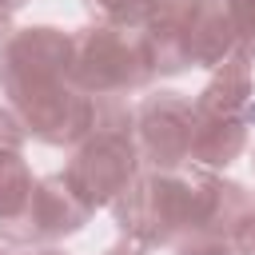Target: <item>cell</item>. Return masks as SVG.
I'll return each mask as SVG.
<instances>
[{
  "label": "cell",
  "mask_w": 255,
  "mask_h": 255,
  "mask_svg": "<svg viewBox=\"0 0 255 255\" xmlns=\"http://www.w3.org/2000/svg\"><path fill=\"white\" fill-rule=\"evenodd\" d=\"M68 52L72 36L52 24L16 28L0 44V92L24 131L52 147H76L96 112V96L72 80Z\"/></svg>",
  "instance_id": "1"
},
{
  "label": "cell",
  "mask_w": 255,
  "mask_h": 255,
  "mask_svg": "<svg viewBox=\"0 0 255 255\" xmlns=\"http://www.w3.org/2000/svg\"><path fill=\"white\" fill-rule=\"evenodd\" d=\"M219 175L207 167H143L124 195L112 203L120 231L139 247H175L187 231H195L215 203Z\"/></svg>",
  "instance_id": "2"
},
{
  "label": "cell",
  "mask_w": 255,
  "mask_h": 255,
  "mask_svg": "<svg viewBox=\"0 0 255 255\" xmlns=\"http://www.w3.org/2000/svg\"><path fill=\"white\" fill-rule=\"evenodd\" d=\"M135 175H139L135 108L124 96H100L88 135L76 143L72 159L64 163V179L96 211L104 203H116Z\"/></svg>",
  "instance_id": "3"
},
{
  "label": "cell",
  "mask_w": 255,
  "mask_h": 255,
  "mask_svg": "<svg viewBox=\"0 0 255 255\" xmlns=\"http://www.w3.org/2000/svg\"><path fill=\"white\" fill-rule=\"evenodd\" d=\"M68 68H72L76 88H84L96 100L100 96H128L155 76L143 32L100 24V20L72 32Z\"/></svg>",
  "instance_id": "4"
},
{
  "label": "cell",
  "mask_w": 255,
  "mask_h": 255,
  "mask_svg": "<svg viewBox=\"0 0 255 255\" xmlns=\"http://www.w3.org/2000/svg\"><path fill=\"white\" fill-rule=\"evenodd\" d=\"M195 135V100L183 92H151L135 104V147L139 163L155 171L187 167Z\"/></svg>",
  "instance_id": "5"
},
{
  "label": "cell",
  "mask_w": 255,
  "mask_h": 255,
  "mask_svg": "<svg viewBox=\"0 0 255 255\" xmlns=\"http://www.w3.org/2000/svg\"><path fill=\"white\" fill-rule=\"evenodd\" d=\"M88 219H92V207L76 195V187L64 179V171H56V175H44L32 183L28 203L20 207L16 219H8L0 227V235L16 247H44L64 235H76Z\"/></svg>",
  "instance_id": "6"
},
{
  "label": "cell",
  "mask_w": 255,
  "mask_h": 255,
  "mask_svg": "<svg viewBox=\"0 0 255 255\" xmlns=\"http://www.w3.org/2000/svg\"><path fill=\"white\" fill-rule=\"evenodd\" d=\"M175 255H255V195L235 179H219L207 219L175 243Z\"/></svg>",
  "instance_id": "7"
},
{
  "label": "cell",
  "mask_w": 255,
  "mask_h": 255,
  "mask_svg": "<svg viewBox=\"0 0 255 255\" xmlns=\"http://www.w3.org/2000/svg\"><path fill=\"white\" fill-rule=\"evenodd\" d=\"M251 64L255 52L235 48L211 76V84L195 96L199 116H223V120H247L255 124V88H251Z\"/></svg>",
  "instance_id": "8"
},
{
  "label": "cell",
  "mask_w": 255,
  "mask_h": 255,
  "mask_svg": "<svg viewBox=\"0 0 255 255\" xmlns=\"http://www.w3.org/2000/svg\"><path fill=\"white\" fill-rule=\"evenodd\" d=\"M24 124L12 108H0V227L20 215L32 191V171L24 163Z\"/></svg>",
  "instance_id": "9"
},
{
  "label": "cell",
  "mask_w": 255,
  "mask_h": 255,
  "mask_svg": "<svg viewBox=\"0 0 255 255\" xmlns=\"http://www.w3.org/2000/svg\"><path fill=\"white\" fill-rule=\"evenodd\" d=\"M100 24H116V28H143L147 12H151V0H84Z\"/></svg>",
  "instance_id": "10"
},
{
  "label": "cell",
  "mask_w": 255,
  "mask_h": 255,
  "mask_svg": "<svg viewBox=\"0 0 255 255\" xmlns=\"http://www.w3.org/2000/svg\"><path fill=\"white\" fill-rule=\"evenodd\" d=\"M231 28H235V44L255 52V0H223Z\"/></svg>",
  "instance_id": "11"
},
{
  "label": "cell",
  "mask_w": 255,
  "mask_h": 255,
  "mask_svg": "<svg viewBox=\"0 0 255 255\" xmlns=\"http://www.w3.org/2000/svg\"><path fill=\"white\" fill-rule=\"evenodd\" d=\"M0 255H64L56 247H0Z\"/></svg>",
  "instance_id": "12"
},
{
  "label": "cell",
  "mask_w": 255,
  "mask_h": 255,
  "mask_svg": "<svg viewBox=\"0 0 255 255\" xmlns=\"http://www.w3.org/2000/svg\"><path fill=\"white\" fill-rule=\"evenodd\" d=\"M104 255H143V247H139V243H131V239H124V243H116V247H108Z\"/></svg>",
  "instance_id": "13"
},
{
  "label": "cell",
  "mask_w": 255,
  "mask_h": 255,
  "mask_svg": "<svg viewBox=\"0 0 255 255\" xmlns=\"http://www.w3.org/2000/svg\"><path fill=\"white\" fill-rule=\"evenodd\" d=\"M12 32H16V28H12V12H4V8H0V44H4Z\"/></svg>",
  "instance_id": "14"
},
{
  "label": "cell",
  "mask_w": 255,
  "mask_h": 255,
  "mask_svg": "<svg viewBox=\"0 0 255 255\" xmlns=\"http://www.w3.org/2000/svg\"><path fill=\"white\" fill-rule=\"evenodd\" d=\"M24 4H28V0H0V8H4V12H20Z\"/></svg>",
  "instance_id": "15"
},
{
  "label": "cell",
  "mask_w": 255,
  "mask_h": 255,
  "mask_svg": "<svg viewBox=\"0 0 255 255\" xmlns=\"http://www.w3.org/2000/svg\"><path fill=\"white\" fill-rule=\"evenodd\" d=\"M251 163H255V155H251Z\"/></svg>",
  "instance_id": "16"
}]
</instances>
